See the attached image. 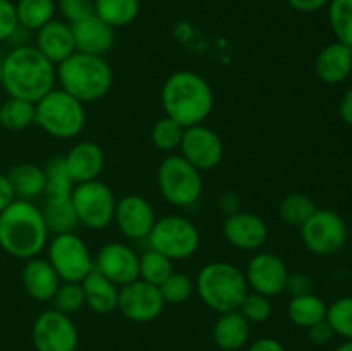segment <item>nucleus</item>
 Wrapping results in <instances>:
<instances>
[{"label":"nucleus","mask_w":352,"mask_h":351,"mask_svg":"<svg viewBox=\"0 0 352 351\" xmlns=\"http://www.w3.org/2000/svg\"><path fill=\"white\" fill-rule=\"evenodd\" d=\"M174 272V262L160 251L148 248L140 255V279L153 286H160Z\"/></svg>","instance_id":"obj_34"},{"label":"nucleus","mask_w":352,"mask_h":351,"mask_svg":"<svg viewBox=\"0 0 352 351\" xmlns=\"http://www.w3.org/2000/svg\"><path fill=\"white\" fill-rule=\"evenodd\" d=\"M339 114L340 119H342L347 126H352V86L344 93L342 100H340Z\"/></svg>","instance_id":"obj_48"},{"label":"nucleus","mask_w":352,"mask_h":351,"mask_svg":"<svg viewBox=\"0 0 352 351\" xmlns=\"http://www.w3.org/2000/svg\"><path fill=\"white\" fill-rule=\"evenodd\" d=\"M146 241L148 246L177 262L191 258L198 251L201 236L192 220L168 213L157 219Z\"/></svg>","instance_id":"obj_8"},{"label":"nucleus","mask_w":352,"mask_h":351,"mask_svg":"<svg viewBox=\"0 0 352 351\" xmlns=\"http://www.w3.org/2000/svg\"><path fill=\"white\" fill-rule=\"evenodd\" d=\"M289 6L298 12H316V10L323 9L330 3V0H285Z\"/></svg>","instance_id":"obj_45"},{"label":"nucleus","mask_w":352,"mask_h":351,"mask_svg":"<svg viewBox=\"0 0 352 351\" xmlns=\"http://www.w3.org/2000/svg\"><path fill=\"white\" fill-rule=\"evenodd\" d=\"M81 286L82 291H85L86 306L91 308L93 312L100 313V315H107V313H112L113 310H117L119 286L103 277L95 268L82 279Z\"/></svg>","instance_id":"obj_25"},{"label":"nucleus","mask_w":352,"mask_h":351,"mask_svg":"<svg viewBox=\"0 0 352 351\" xmlns=\"http://www.w3.org/2000/svg\"><path fill=\"white\" fill-rule=\"evenodd\" d=\"M34 124V103L28 100L7 96L0 103V126L7 131H23Z\"/></svg>","instance_id":"obj_31"},{"label":"nucleus","mask_w":352,"mask_h":351,"mask_svg":"<svg viewBox=\"0 0 352 351\" xmlns=\"http://www.w3.org/2000/svg\"><path fill=\"white\" fill-rule=\"evenodd\" d=\"M50 301L52 308L57 310V312L60 313H65V315L69 317H71L72 313L79 312V310L86 305L85 291H82L81 282L62 281Z\"/></svg>","instance_id":"obj_38"},{"label":"nucleus","mask_w":352,"mask_h":351,"mask_svg":"<svg viewBox=\"0 0 352 351\" xmlns=\"http://www.w3.org/2000/svg\"><path fill=\"white\" fill-rule=\"evenodd\" d=\"M222 233L227 243L241 251H258L268 240L267 222L256 213L243 210L226 217Z\"/></svg>","instance_id":"obj_18"},{"label":"nucleus","mask_w":352,"mask_h":351,"mask_svg":"<svg viewBox=\"0 0 352 351\" xmlns=\"http://www.w3.org/2000/svg\"><path fill=\"white\" fill-rule=\"evenodd\" d=\"M325 319L337 336L352 341V296H342L327 306Z\"/></svg>","instance_id":"obj_39"},{"label":"nucleus","mask_w":352,"mask_h":351,"mask_svg":"<svg viewBox=\"0 0 352 351\" xmlns=\"http://www.w3.org/2000/svg\"><path fill=\"white\" fill-rule=\"evenodd\" d=\"M329 23L337 41L352 47V0H330Z\"/></svg>","instance_id":"obj_37"},{"label":"nucleus","mask_w":352,"mask_h":351,"mask_svg":"<svg viewBox=\"0 0 352 351\" xmlns=\"http://www.w3.org/2000/svg\"><path fill=\"white\" fill-rule=\"evenodd\" d=\"M195 289L201 301L217 313L237 310L250 291L244 272L230 262H210L199 268Z\"/></svg>","instance_id":"obj_5"},{"label":"nucleus","mask_w":352,"mask_h":351,"mask_svg":"<svg viewBox=\"0 0 352 351\" xmlns=\"http://www.w3.org/2000/svg\"><path fill=\"white\" fill-rule=\"evenodd\" d=\"M14 200L17 198L16 195H14V189L12 186H10L9 179H7V174H2V172H0V212H3Z\"/></svg>","instance_id":"obj_46"},{"label":"nucleus","mask_w":352,"mask_h":351,"mask_svg":"<svg viewBox=\"0 0 352 351\" xmlns=\"http://www.w3.org/2000/svg\"><path fill=\"white\" fill-rule=\"evenodd\" d=\"M55 6L67 24H76L95 14V0H57Z\"/></svg>","instance_id":"obj_41"},{"label":"nucleus","mask_w":352,"mask_h":351,"mask_svg":"<svg viewBox=\"0 0 352 351\" xmlns=\"http://www.w3.org/2000/svg\"><path fill=\"white\" fill-rule=\"evenodd\" d=\"M157 184L160 195L170 205L188 209L201 196L203 176L181 153H170L158 165Z\"/></svg>","instance_id":"obj_7"},{"label":"nucleus","mask_w":352,"mask_h":351,"mask_svg":"<svg viewBox=\"0 0 352 351\" xmlns=\"http://www.w3.org/2000/svg\"><path fill=\"white\" fill-rule=\"evenodd\" d=\"M16 14L21 28L36 33L40 28L50 23L57 12L55 0H17Z\"/></svg>","instance_id":"obj_30"},{"label":"nucleus","mask_w":352,"mask_h":351,"mask_svg":"<svg viewBox=\"0 0 352 351\" xmlns=\"http://www.w3.org/2000/svg\"><path fill=\"white\" fill-rule=\"evenodd\" d=\"M7 179H9L17 200L33 202V200L43 196L45 169L40 165L31 164V162H21L7 172Z\"/></svg>","instance_id":"obj_26"},{"label":"nucleus","mask_w":352,"mask_h":351,"mask_svg":"<svg viewBox=\"0 0 352 351\" xmlns=\"http://www.w3.org/2000/svg\"><path fill=\"white\" fill-rule=\"evenodd\" d=\"M306 250L318 257H329L342 250L347 243V226L342 217L330 209H316L299 227Z\"/></svg>","instance_id":"obj_11"},{"label":"nucleus","mask_w":352,"mask_h":351,"mask_svg":"<svg viewBox=\"0 0 352 351\" xmlns=\"http://www.w3.org/2000/svg\"><path fill=\"white\" fill-rule=\"evenodd\" d=\"M250 326L251 323L241 315L239 310L220 313L213 323V343L222 351L241 350L250 339Z\"/></svg>","instance_id":"obj_24"},{"label":"nucleus","mask_w":352,"mask_h":351,"mask_svg":"<svg viewBox=\"0 0 352 351\" xmlns=\"http://www.w3.org/2000/svg\"><path fill=\"white\" fill-rule=\"evenodd\" d=\"M333 336H336V332H333L332 326L327 322V319L315 323V326L308 327V339L313 344H316V346H323V344L330 343Z\"/></svg>","instance_id":"obj_44"},{"label":"nucleus","mask_w":352,"mask_h":351,"mask_svg":"<svg viewBox=\"0 0 352 351\" xmlns=\"http://www.w3.org/2000/svg\"><path fill=\"white\" fill-rule=\"evenodd\" d=\"M184 129L186 127H182L181 124L172 120L170 117H162L151 127V143L155 145L157 150L165 151V153H172V151H175L181 147Z\"/></svg>","instance_id":"obj_36"},{"label":"nucleus","mask_w":352,"mask_h":351,"mask_svg":"<svg viewBox=\"0 0 352 351\" xmlns=\"http://www.w3.org/2000/svg\"><path fill=\"white\" fill-rule=\"evenodd\" d=\"M164 306L165 301L158 286L150 284L143 279H136L119 288L117 310H120V313L133 322H151L164 312Z\"/></svg>","instance_id":"obj_13"},{"label":"nucleus","mask_w":352,"mask_h":351,"mask_svg":"<svg viewBox=\"0 0 352 351\" xmlns=\"http://www.w3.org/2000/svg\"><path fill=\"white\" fill-rule=\"evenodd\" d=\"M113 222L127 240L141 241L150 236L157 222V213L146 198L140 195H126L117 200Z\"/></svg>","instance_id":"obj_17"},{"label":"nucleus","mask_w":352,"mask_h":351,"mask_svg":"<svg viewBox=\"0 0 352 351\" xmlns=\"http://www.w3.org/2000/svg\"><path fill=\"white\" fill-rule=\"evenodd\" d=\"M244 277L250 291L274 298L285 291L289 270L285 262L278 255L270 251H258L248 262Z\"/></svg>","instance_id":"obj_14"},{"label":"nucleus","mask_w":352,"mask_h":351,"mask_svg":"<svg viewBox=\"0 0 352 351\" xmlns=\"http://www.w3.org/2000/svg\"><path fill=\"white\" fill-rule=\"evenodd\" d=\"M19 28L16 6L10 0H0V43L10 40Z\"/></svg>","instance_id":"obj_42"},{"label":"nucleus","mask_w":352,"mask_h":351,"mask_svg":"<svg viewBox=\"0 0 352 351\" xmlns=\"http://www.w3.org/2000/svg\"><path fill=\"white\" fill-rule=\"evenodd\" d=\"M248 351H285V348L282 346L280 341L274 339V337H261V339L254 341Z\"/></svg>","instance_id":"obj_47"},{"label":"nucleus","mask_w":352,"mask_h":351,"mask_svg":"<svg viewBox=\"0 0 352 351\" xmlns=\"http://www.w3.org/2000/svg\"><path fill=\"white\" fill-rule=\"evenodd\" d=\"M48 257L60 281L81 282L95 268V258L79 234H55L48 241Z\"/></svg>","instance_id":"obj_10"},{"label":"nucleus","mask_w":352,"mask_h":351,"mask_svg":"<svg viewBox=\"0 0 352 351\" xmlns=\"http://www.w3.org/2000/svg\"><path fill=\"white\" fill-rule=\"evenodd\" d=\"M315 72L327 85H340L352 72V47L340 41L327 45L315 61Z\"/></svg>","instance_id":"obj_23"},{"label":"nucleus","mask_w":352,"mask_h":351,"mask_svg":"<svg viewBox=\"0 0 352 351\" xmlns=\"http://www.w3.org/2000/svg\"><path fill=\"white\" fill-rule=\"evenodd\" d=\"M140 10V0H95V14L113 30L134 23Z\"/></svg>","instance_id":"obj_29"},{"label":"nucleus","mask_w":352,"mask_h":351,"mask_svg":"<svg viewBox=\"0 0 352 351\" xmlns=\"http://www.w3.org/2000/svg\"><path fill=\"white\" fill-rule=\"evenodd\" d=\"M65 167L76 184L95 181L100 178L105 165V155L102 147L95 141H79L64 155Z\"/></svg>","instance_id":"obj_20"},{"label":"nucleus","mask_w":352,"mask_h":351,"mask_svg":"<svg viewBox=\"0 0 352 351\" xmlns=\"http://www.w3.org/2000/svg\"><path fill=\"white\" fill-rule=\"evenodd\" d=\"M181 155L198 171L215 169L223 158V143L219 134L205 124H196L184 129Z\"/></svg>","instance_id":"obj_15"},{"label":"nucleus","mask_w":352,"mask_h":351,"mask_svg":"<svg viewBox=\"0 0 352 351\" xmlns=\"http://www.w3.org/2000/svg\"><path fill=\"white\" fill-rule=\"evenodd\" d=\"M21 282L30 298H33L34 301L47 303L54 298L62 281L47 258L34 257L24 264Z\"/></svg>","instance_id":"obj_22"},{"label":"nucleus","mask_w":352,"mask_h":351,"mask_svg":"<svg viewBox=\"0 0 352 351\" xmlns=\"http://www.w3.org/2000/svg\"><path fill=\"white\" fill-rule=\"evenodd\" d=\"M34 47L52 62L60 64L76 52L72 28L62 19H52L36 31Z\"/></svg>","instance_id":"obj_21"},{"label":"nucleus","mask_w":352,"mask_h":351,"mask_svg":"<svg viewBox=\"0 0 352 351\" xmlns=\"http://www.w3.org/2000/svg\"><path fill=\"white\" fill-rule=\"evenodd\" d=\"M285 291L291 295V298L292 296L309 295V292H313V279L308 274H302V272H294V274L289 272Z\"/></svg>","instance_id":"obj_43"},{"label":"nucleus","mask_w":352,"mask_h":351,"mask_svg":"<svg viewBox=\"0 0 352 351\" xmlns=\"http://www.w3.org/2000/svg\"><path fill=\"white\" fill-rule=\"evenodd\" d=\"M31 341L36 351H76L79 332L71 317L50 308L34 319Z\"/></svg>","instance_id":"obj_12"},{"label":"nucleus","mask_w":352,"mask_h":351,"mask_svg":"<svg viewBox=\"0 0 352 351\" xmlns=\"http://www.w3.org/2000/svg\"><path fill=\"white\" fill-rule=\"evenodd\" d=\"M45 202H65L71 200L76 182L72 181L64 157H54L45 165Z\"/></svg>","instance_id":"obj_27"},{"label":"nucleus","mask_w":352,"mask_h":351,"mask_svg":"<svg viewBox=\"0 0 352 351\" xmlns=\"http://www.w3.org/2000/svg\"><path fill=\"white\" fill-rule=\"evenodd\" d=\"M79 224L93 231H102L113 222L117 198L109 184L100 179L79 182L71 195Z\"/></svg>","instance_id":"obj_9"},{"label":"nucleus","mask_w":352,"mask_h":351,"mask_svg":"<svg viewBox=\"0 0 352 351\" xmlns=\"http://www.w3.org/2000/svg\"><path fill=\"white\" fill-rule=\"evenodd\" d=\"M316 210L315 202L302 193H291L278 203V217L285 224L301 227Z\"/></svg>","instance_id":"obj_33"},{"label":"nucleus","mask_w":352,"mask_h":351,"mask_svg":"<svg viewBox=\"0 0 352 351\" xmlns=\"http://www.w3.org/2000/svg\"><path fill=\"white\" fill-rule=\"evenodd\" d=\"M336 351H352V341H346V343L340 344Z\"/></svg>","instance_id":"obj_49"},{"label":"nucleus","mask_w":352,"mask_h":351,"mask_svg":"<svg viewBox=\"0 0 352 351\" xmlns=\"http://www.w3.org/2000/svg\"><path fill=\"white\" fill-rule=\"evenodd\" d=\"M165 116L182 127L203 124L212 114L215 95L210 83L195 71H175L160 92Z\"/></svg>","instance_id":"obj_3"},{"label":"nucleus","mask_w":352,"mask_h":351,"mask_svg":"<svg viewBox=\"0 0 352 351\" xmlns=\"http://www.w3.org/2000/svg\"><path fill=\"white\" fill-rule=\"evenodd\" d=\"M95 270L120 288L140 279V255L129 244L112 241L96 253Z\"/></svg>","instance_id":"obj_16"},{"label":"nucleus","mask_w":352,"mask_h":351,"mask_svg":"<svg viewBox=\"0 0 352 351\" xmlns=\"http://www.w3.org/2000/svg\"><path fill=\"white\" fill-rule=\"evenodd\" d=\"M57 69L34 45H17L3 57L2 88L9 96L36 103L55 88Z\"/></svg>","instance_id":"obj_1"},{"label":"nucleus","mask_w":352,"mask_h":351,"mask_svg":"<svg viewBox=\"0 0 352 351\" xmlns=\"http://www.w3.org/2000/svg\"><path fill=\"white\" fill-rule=\"evenodd\" d=\"M237 310L250 323H261L270 319L274 305H272V298H268V296L248 291V295L244 296L243 303Z\"/></svg>","instance_id":"obj_40"},{"label":"nucleus","mask_w":352,"mask_h":351,"mask_svg":"<svg viewBox=\"0 0 352 351\" xmlns=\"http://www.w3.org/2000/svg\"><path fill=\"white\" fill-rule=\"evenodd\" d=\"M2 74H3V57H0V86H2Z\"/></svg>","instance_id":"obj_50"},{"label":"nucleus","mask_w":352,"mask_h":351,"mask_svg":"<svg viewBox=\"0 0 352 351\" xmlns=\"http://www.w3.org/2000/svg\"><path fill=\"white\" fill-rule=\"evenodd\" d=\"M158 289L165 305H182L196 292L195 279L175 270L158 286Z\"/></svg>","instance_id":"obj_35"},{"label":"nucleus","mask_w":352,"mask_h":351,"mask_svg":"<svg viewBox=\"0 0 352 351\" xmlns=\"http://www.w3.org/2000/svg\"><path fill=\"white\" fill-rule=\"evenodd\" d=\"M287 315L294 326L308 329L322 322L327 317V303L315 292L302 296H292L287 305Z\"/></svg>","instance_id":"obj_28"},{"label":"nucleus","mask_w":352,"mask_h":351,"mask_svg":"<svg viewBox=\"0 0 352 351\" xmlns=\"http://www.w3.org/2000/svg\"><path fill=\"white\" fill-rule=\"evenodd\" d=\"M76 52L105 57L116 43V30L100 19L96 14L71 24Z\"/></svg>","instance_id":"obj_19"},{"label":"nucleus","mask_w":352,"mask_h":351,"mask_svg":"<svg viewBox=\"0 0 352 351\" xmlns=\"http://www.w3.org/2000/svg\"><path fill=\"white\" fill-rule=\"evenodd\" d=\"M34 124L48 136L72 140L85 129V103L62 88H54L34 103Z\"/></svg>","instance_id":"obj_6"},{"label":"nucleus","mask_w":352,"mask_h":351,"mask_svg":"<svg viewBox=\"0 0 352 351\" xmlns=\"http://www.w3.org/2000/svg\"><path fill=\"white\" fill-rule=\"evenodd\" d=\"M57 81L65 93L82 103L98 102L109 95L113 85V71L105 57L74 52L55 65Z\"/></svg>","instance_id":"obj_4"},{"label":"nucleus","mask_w":352,"mask_h":351,"mask_svg":"<svg viewBox=\"0 0 352 351\" xmlns=\"http://www.w3.org/2000/svg\"><path fill=\"white\" fill-rule=\"evenodd\" d=\"M48 227L38 205L14 200L0 212V248L19 260L38 257L48 244Z\"/></svg>","instance_id":"obj_2"},{"label":"nucleus","mask_w":352,"mask_h":351,"mask_svg":"<svg viewBox=\"0 0 352 351\" xmlns=\"http://www.w3.org/2000/svg\"><path fill=\"white\" fill-rule=\"evenodd\" d=\"M41 213H43L45 224L48 227L50 234H65L74 233L76 227L79 226L78 215L72 206L71 200L65 202H45L41 206Z\"/></svg>","instance_id":"obj_32"}]
</instances>
